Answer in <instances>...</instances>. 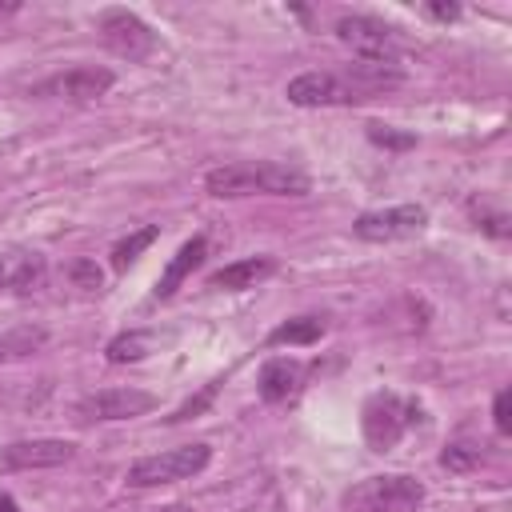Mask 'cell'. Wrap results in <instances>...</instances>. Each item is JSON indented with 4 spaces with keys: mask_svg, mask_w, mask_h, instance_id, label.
I'll list each match as a JSON object with an SVG mask.
<instances>
[{
    "mask_svg": "<svg viewBox=\"0 0 512 512\" xmlns=\"http://www.w3.org/2000/svg\"><path fill=\"white\" fill-rule=\"evenodd\" d=\"M268 276H276V256H244L236 264L216 268L208 276V288H216V292H244V288L264 284Z\"/></svg>",
    "mask_w": 512,
    "mask_h": 512,
    "instance_id": "12",
    "label": "cell"
},
{
    "mask_svg": "<svg viewBox=\"0 0 512 512\" xmlns=\"http://www.w3.org/2000/svg\"><path fill=\"white\" fill-rule=\"evenodd\" d=\"M44 284V256L12 248L0 256V292H36Z\"/></svg>",
    "mask_w": 512,
    "mask_h": 512,
    "instance_id": "13",
    "label": "cell"
},
{
    "mask_svg": "<svg viewBox=\"0 0 512 512\" xmlns=\"http://www.w3.org/2000/svg\"><path fill=\"white\" fill-rule=\"evenodd\" d=\"M428 224V212L420 204H396V208H376V212H360L352 220V232L368 244H392V240H408L420 236Z\"/></svg>",
    "mask_w": 512,
    "mask_h": 512,
    "instance_id": "7",
    "label": "cell"
},
{
    "mask_svg": "<svg viewBox=\"0 0 512 512\" xmlns=\"http://www.w3.org/2000/svg\"><path fill=\"white\" fill-rule=\"evenodd\" d=\"M152 512H196V508H188V504H164V508H152Z\"/></svg>",
    "mask_w": 512,
    "mask_h": 512,
    "instance_id": "26",
    "label": "cell"
},
{
    "mask_svg": "<svg viewBox=\"0 0 512 512\" xmlns=\"http://www.w3.org/2000/svg\"><path fill=\"white\" fill-rule=\"evenodd\" d=\"M0 512H20V504H16V496H8V492H0Z\"/></svg>",
    "mask_w": 512,
    "mask_h": 512,
    "instance_id": "25",
    "label": "cell"
},
{
    "mask_svg": "<svg viewBox=\"0 0 512 512\" xmlns=\"http://www.w3.org/2000/svg\"><path fill=\"white\" fill-rule=\"evenodd\" d=\"M440 464H444L448 472H472V468L480 464V448H472V444H448V448L440 452Z\"/></svg>",
    "mask_w": 512,
    "mask_h": 512,
    "instance_id": "20",
    "label": "cell"
},
{
    "mask_svg": "<svg viewBox=\"0 0 512 512\" xmlns=\"http://www.w3.org/2000/svg\"><path fill=\"white\" fill-rule=\"evenodd\" d=\"M76 456L72 440H12L0 444V472H36V468H56Z\"/></svg>",
    "mask_w": 512,
    "mask_h": 512,
    "instance_id": "11",
    "label": "cell"
},
{
    "mask_svg": "<svg viewBox=\"0 0 512 512\" xmlns=\"http://www.w3.org/2000/svg\"><path fill=\"white\" fill-rule=\"evenodd\" d=\"M96 32L124 60H148L156 52V32L128 8H104L96 16Z\"/></svg>",
    "mask_w": 512,
    "mask_h": 512,
    "instance_id": "6",
    "label": "cell"
},
{
    "mask_svg": "<svg viewBox=\"0 0 512 512\" xmlns=\"http://www.w3.org/2000/svg\"><path fill=\"white\" fill-rule=\"evenodd\" d=\"M508 400H512V396H508V388H504V392H496V400H492V420H496V432H500V436H508V432H512Z\"/></svg>",
    "mask_w": 512,
    "mask_h": 512,
    "instance_id": "23",
    "label": "cell"
},
{
    "mask_svg": "<svg viewBox=\"0 0 512 512\" xmlns=\"http://www.w3.org/2000/svg\"><path fill=\"white\" fill-rule=\"evenodd\" d=\"M156 236H160V228H156V224H144V228H136L132 236H124V240L112 248V272H128V268L140 260V252H144Z\"/></svg>",
    "mask_w": 512,
    "mask_h": 512,
    "instance_id": "18",
    "label": "cell"
},
{
    "mask_svg": "<svg viewBox=\"0 0 512 512\" xmlns=\"http://www.w3.org/2000/svg\"><path fill=\"white\" fill-rule=\"evenodd\" d=\"M204 188L220 200H236V196H304L312 188V180L300 168L288 164H272V160H236V164H220L204 176Z\"/></svg>",
    "mask_w": 512,
    "mask_h": 512,
    "instance_id": "1",
    "label": "cell"
},
{
    "mask_svg": "<svg viewBox=\"0 0 512 512\" xmlns=\"http://www.w3.org/2000/svg\"><path fill=\"white\" fill-rule=\"evenodd\" d=\"M152 344H156V336L152 332H140V328H132V332H120L116 340H108V364H136V360H144L148 352H152Z\"/></svg>",
    "mask_w": 512,
    "mask_h": 512,
    "instance_id": "17",
    "label": "cell"
},
{
    "mask_svg": "<svg viewBox=\"0 0 512 512\" xmlns=\"http://www.w3.org/2000/svg\"><path fill=\"white\" fill-rule=\"evenodd\" d=\"M212 460V448L208 444H180V448H168V452H152V456H140L132 468H128V484L132 488H160V484H180V480H192L208 468Z\"/></svg>",
    "mask_w": 512,
    "mask_h": 512,
    "instance_id": "3",
    "label": "cell"
},
{
    "mask_svg": "<svg viewBox=\"0 0 512 512\" xmlns=\"http://www.w3.org/2000/svg\"><path fill=\"white\" fill-rule=\"evenodd\" d=\"M48 336L40 328H16V332H4L0 336V360H16V356H28L44 344Z\"/></svg>",
    "mask_w": 512,
    "mask_h": 512,
    "instance_id": "19",
    "label": "cell"
},
{
    "mask_svg": "<svg viewBox=\"0 0 512 512\" xmlns=\"http://www.w3.org/2000/svg\"><path fill=\"white\" fill-rule=\"evenodd\" d=\"M368 140H372V144H380V148H396V152L416 144V136H408V132H392L388 124H376V120L368 124Z\"/></svg>",
    "mask_w": 512,
    "mask_h": 512,
    "instance_id": "22",
    "label": "cell"
},
{
    "mask_svg": "<svg viewBox=\"0 0 512 512\" xmlns=\"http://www.w3.org/2000/svg\"><path fill=\"white\" fill-rule=\"evenodd\" d=\"M420 420V408L396 392H376L368 404H364V416H360V428H364V440L372 452H388L412 424Z\"/></svg>",
    "mask_w": 512,
    "mask_h": 512,
    "instance_id": "4",
    "label": "cell"
},
{
    "mask_svg": "<svg viewBox=\"0 0 512 512\" xmlns=\"http://www.w3.org/2000/svg\"><path fill=\"white\" fill-rule=\"evenodd\" d=\"M328 332V320L324 316H292L284 324H276L268 332V348H304V344H316L320 336Z\"/></svg>",
    "mask_w": 512,
    "mask_h": 512,
    "instance_id": "16",
    "label": "cell"
},
{
    "mask_svg": "<svg viewBox=\"0 0 512 512\" xmlns=\"http://www.w3.org/2000/svg\"><path fill=\"white\" fill-rule=\"evenodd\" d=\"M300 380H304V368L296 360H288V356H276V360H268L260 368L256 388H260V400L264 404H288L300 392Z\"/></svg>",
    "mask_w": 512,
    "mask_h": 512,
    "instance_id": "15",
    "label": "cell"
},
{
    "mask_svg": "<svg viewBox=\"0 0 512 512\" xmlns=\"http://www.w3.org/2000/svg\"><path fill=\"white\" fill-rule=\"evenodd\" d=\"M284 96L296 108H348V104L360 100V92L348 80L332 76V72H300V76L288 80Z\"/></svg>",
    "mask_w": 512,
    "mask_h": 512,
    "instance_id": "8",
    "label": "cell"
},
{
    "mask_svg": "<svg viewBox=\"0 0 512 512\" xmlns=\"http://www.w3.org/2000/svg\"><path fill=\"white\" fill-rule=\"evenodd\" d=\"M152 408H156V396L140 392V388H100V392L76 400V416L88 420V424H96V420H132V416H144Z\"/></svg>",
    "mask_w": 512,
    "mask_h": 512,
    "instance_id": "9",
    "label": "cell"
},
{
    "mask_svg": "<svg viewBox=\"0 0 512 512\" xmlns=\"http://www.w3.org/2000/svg\"><path fill=\"white\" fill-rule=\"evenodd\" d=\"M424 12H428L432 20H444V24H448V20L460 16V4H424Z\"/></svg>",
    "mask_w": 512,
    "mask_h": 512,
    "instance_id": "24",
    "label": "cell"
},
{
    "mask_svg": "<svg viewBox=\"0 0 512 512\" xmlns=\"http://www.w3.org/2000/svg\"><path fill=\"white\" fill-rule=\"evenodd\" d=\"M340 44H348L364 64H396L400 56V36L396 28L372 20V16H340L336 20Z\"/></svg>",
    "mask_w": 512,
    "mask_h": 512,
    "instance_id": "5",
    "label": "cell"
},
{
    "mask_svg": "<svg viewBox=\"0 0 512 512\" xmlns=\"http://www.w3.org/2000/svg\"><path fill=\"white\" fill-rule=\"evenodd\" d=\"M112 72L108 68H96V64H80V68H68V72H56L48 80H40L32 88V96H48V100H96L112 88Z\"/></svg>",
    "mask_w": 512,
    "mask_h": 512,
    "instance_id": "10",
    "label": "cell"
},
{
    "mask_svg": "<svg viewBox=\"0 0 512 512\" xmlns=\"http://www.w3.org/2000/svg\"><path fill=\"white\" fill-rule=\"evenodd\" d=\"M68 280L76 284V288H84V292H100V268H96V260H72L68 264Z\"/></svg>",
    "mask_w": 512,
    "mask_h": 512,
    "instance_id": "21",
    "label": "cell"
},
{
    "mask_svg": "<svg viewBox=\"0 0 512 512\" xmlns=\"http://www.w3.org/2000/svg\"><path fill=\"white\" fill-rule=\"evenodd\" d=\"M204 256H208V240L204 236H192V240H184L180 244V252L168 260V268L160 272V280H156V288H152V296L156 300H168V296H176V288L204 264Z\"/></svg>",
    "mask_w": 512,
    "mask_h": 512,
    "instance_id": "14",
    "label": "cell"
},
{
    "mask_svg": "<svg viewBox=\"0 0 512 512\" xmlns=\"http://www.w3.org/2000/svg\"><path fill=\"white\" fill-rule=\"evenodd\" d=\"M424 504V484L416 476H368L344 492L348 512H416Z\"/></svg>",
    "mask_w": 512,
    "mask_h": 512,
    "instance_id": "2",
    "label": "cell"
}]
</instances>
